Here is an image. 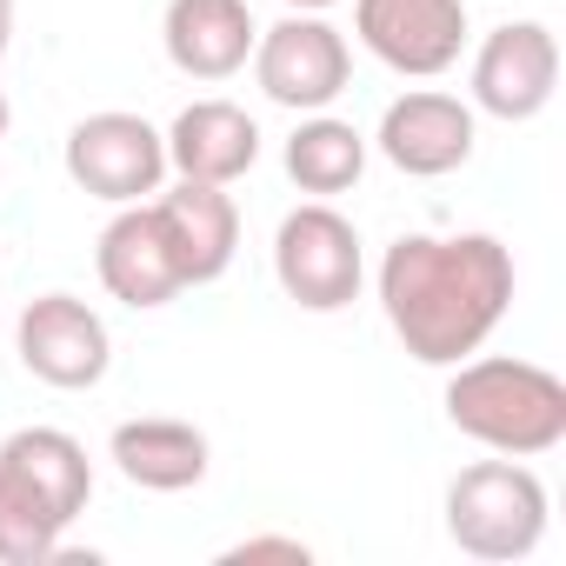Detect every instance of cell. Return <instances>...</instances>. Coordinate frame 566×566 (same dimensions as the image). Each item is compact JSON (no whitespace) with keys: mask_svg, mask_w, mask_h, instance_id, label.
<instances>
[{"mask_svg":"<svg viewBox=\"0 0 566 566\" xmlns=\"http://www.w3.org/2000/svg\"><path fill=\"white\" fill-rule=\"evenodd\" d=\"M559 87V41L546 21H506L473 54V107L493 120H533L546 114Z\"/></svg>","mask_w":566,"mask_h":566,"instance_id":"obj_9","label":"cell"},{"mask_svg":"<svg viewBox=\"0 0 566 566\" xmlns=\"http://www.w3.org/2000/svg\"><path fill=\"white\" fill-rule=\"evenodd\" d=\"M374 140H380V154H387L400 174L440 180V174H453V167L473 160V107L453 101V94L420 87V94H400V101L380 114V134H374Z\"/></svg>","mask_w":566,"mask_h":566,"instance_id":"obj_11","label":"cell"},{"mask_svg":"<svg viewBox=\"0 0 566 566\" xmlns=\"http://www.w3.org/2000/svg\"><path fill=\"white\" fill-rule=\"evenodd\" d=\"M61 533H67V520L21 473L0 467V566H48V559H61Z\"/></svg>","mask_w":566,"mask_h":566,"instance_id":"obj_18","label":"cell"},{"mask_svg":"<svg viewBox=\"0 0 566 566\" xmlns=\"http://www.w3.org/2000/svg\"><path fill=\"white\" fill-rule=\"evenodd\" d=\"M8 41H14V0H0V54H8Z\"/></svg>","mask_w":566,"mask_h":566,"instance_id":"obj_20","label":"cell"},{"mask_svg":"<svg viewBox=\"0 0 566 566\" xmlns=\"http://www.w3.org/2000/svg\"><path fill=\"white\" fill-rule=\"evenodd\" d=\"M367 174V134L354 120H334V114H307L287 140V180L301 193H347L354 180Z\"/></svg>","mask_w":566,"mask_h":566,"instance_id":"obj_17","label":"cell"},{"mask_svg":"<svg viewBox=\"0 0 566 566\" xmlns=\"http://www.w3.org/2000/svg\"><path fill=\"white\" fill-rule=\"evenodd\" d=\"M447 420L453 433L506 453L539 460L566 440V380L533 360H460L447 380Z\"/></svg>","mask_w":566,"mask_h":566,"instance_id":"obj_2","label":"cell"},{"mask_svg":"<svg viewBox=\"0 0 566 566\" xmlns=\"http://www.w3.org/2000/svg\"><path fill=\"white\" fill-rule=\"evenodd\" d=\"M273 273L287 301H301L307 314H340L360 301V280H367V253L347 213H334L327 200H307L280 220L273 233Z\"/></svg>","mask_w":566,"mask_h":566,"instance_id":"obj_4","label":"cell"},{"mask_svg":"<svg viewBox=\"0 0 566 566\" xmlns=\"http://www.w3.org/2000/svg\"><path fill=\"white\" fill-rule=\"evenodd\" d=\"M67 174L81 193L134 207V200L160 193V180H167V134L140 114H120V107L87 114L67 134Z\"/></svg>","mask_w":566,"mask_h":566,"instance_id":"obj_6","label":"cell"},{"mask_svg":"<svg viewBox=\"0 0 566 566\" xmlns=\"http://www.w3.org/2000/svg\"><path fill=\"white\" fill-rule=\"evenodd\" d=\"M287 8H294V14H327L334 0H287Z\"/></svg>","mask_w":566,"mask_h":566,"instance_id":"obj_21","label":"cell"},{"mask_svg":"<svg viewBox=\"0 0 566 566\" xmlns=\"http://www.w3.org/2000/svg\"><path fill=\"white\" fill-rule=\"evenodd\" d=\"M94 266H101V287L120 301V307H167L180 294V266L160 240V220H154V200H134L107 220L101 247H94Z\"/></svg>","mask_w":566,"mask_h":566,"instance_id":"obj_12","label":"cell"},{"mask_svg":"<svg viewBox=\"0 0 566 566\" xmlns=\"http://www.w3.org/2000/svg\"><path fill=\"white\" fill-rule=\"evenodd\" d=\"M513 307V253L493 233H400L380 260V314L420 367H460Z\"/></svg>","mask_w":566,"mask_h":566,"instance_id":"obj_1","label":"cell"},{"mask_svg":"<svg viewBox=\"0 0 566 566\" xmlns=\"http://www.w3.org/2000/svg\"><path fill=\"white\" fill-rule=\"evenodd\" d=\"M260 160V127L247 107L233 101H193L180 107V120L167 127V167L180 180H213V187H233L240 174H253Z\"/></svg>","mask_w":566,"mask_h":566,"instance_id":"obj_14","label":"cell"},{"mask_svg":"<svg viewBox=\"0 0 566 566\" xmlns=\"http://www.w3.org/2000/svg\"><path fill=\"white\" fill-rule=\"evenodd\" d=\"M0 134H8V94H0Z\"/></svg>","mask_w":566,"mask_h":566,"instance_id":"obj_22","label":"cell"},{"mask_svg":"<svg viewBox=\"0 0 566 566\" xmlns=\"http://www.w3.org/2000/svg\"><path fill=\"white\" fill-rule=\"evenodd\" d=\"M0 467L21 473L67 526H74V520L87 513V500H94L87 447H81L74 433H61V427H21V433H8V440H0Z\"/></svg>","mask_w":566,"mask_h":566,"instance_id":"obj_16","label":"cell"},{"mask_svg":"<svg viewBox=\"0 0 566 566\" xmlns=\"http://www.w3.org/2000/svg\"><path fill=\"white\" fill-rule=\"evenodd\" d=\"M227 559H307V546L301 539H280V533H260V539L227 546Z\"/></svg>","mask_w":566,"mask_h":566,"instance_id":"obj_19","label":"cell"},{"mask_svg":"<svg viewBox=\"0 0 566 566\" xmlns=\"http://www.w3.org/2000/svg\"><path fill=\"white\" fill-rule=\"evenodd\" d=\"M447 539L473 559H526L546 539V486L526 460H480L447 486Z\"/></svg>","mask_w":566,"mask_h":566,"instance_id":"obj_3","label":"cell"},{"mask_svg":"<svg viewBox=\"0 0 566 566\" xmlns=\"http://www.w3.org/2000/svg\"><path fill=\"white\" fill-rule=\"evenodd\" d=\"M14 347H21V367L61 394H87L107 380L114 367V340H107V321L74 301V294H41L21 307V327H14Z\"/></svg>","mask_w":566,"mask_h":566,"instance_id":"obj_7","label":"cell"},{"mask_svg":"<svg viewBox=\"0 0 566 566\" xmlns=\"http://www.w3.org/2000/svg\"><path fill=\"white\" fill-rule=\"evenodd\" d=\"M253 81H260V94L273 107L327 114L354 81V48L321 14H287L280 28H266L253 41Z\"/></svg>","mask_w":566,"mask_h":566,"instance_id":"obj_5","label":"cell"},{"mask_svg":"<svg viewBox=\"0 0 566 566\" xmlns=\"http://www.w3.org/2000/svg\"><path fill=\"white\" fill-rule=\"evenodd\" d=\"M354 34L380 67L433 81L467 48V0H354Z\"/></svg>","mask_w":566,"mask_h":566,"instance_id":"obj_8","label":"cell"},{"mask_svg":"<svg viewBox=\"0 0 566 566\" xmlns=\"http://www.w3.org/2000/svg\"><path fill=\"white\" fill-rule=\"evenodd\" d=\"M160 41L187 81H233L253 61L260 28H253L247 0H167Z\"/></svg>","mask_w":566,"mask_h":566,"instance_id":"obj_13","label":"cell"},{"mask_svg":"<svg viewBox=\"0 0 566 566\" xmlns=\"http://www.w3.org/2000/svg\"><path fill=\"white\" fill-rule=\"evenodd\" d=\"M154 220H160V240L180 266V287H207L220 280L240 253V207L227 187L213 180H180L154 200Z\"/></svg>","mask_w":566,"mask_h":566,"instance_id":"obj_10","label":"cell"},{"mask_svg":"<svg viewBox=\"0 0 566 566\" xmlns=\"http://www.w3.org/2000/svg\"><path fill=\"white\" fill-rule=\"evenodd\" d=\"M120 480L147 486V493H187L207 480V433L187 427V420H120L114 440H107Z\"/></svg>","mask_w":566,"mask_h":566,"instance_id":"obj_15","label":"cell"}]
</instances>
